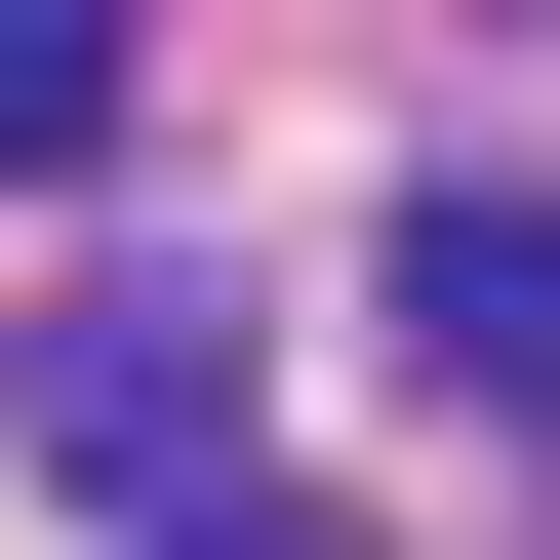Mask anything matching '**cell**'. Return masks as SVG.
I'll list each match as a JSON object with an SVG mask.
<instances>
[{
    "mask_svg": "<svg viewBox=\"0 0 560 560\" xmlns=\"http://www.w3.org/2000/svg\"><path fill=\"white\" fill-rule=\"evenodd\" d=\"M0 441L81 480V521H200V480H241V320H200V280H40V320H0Z\"/></svg>",
    "mask_w": 560,
    "mask_h": 560,
    "instance_id": "obj_1",
    "label": "cell"
},
{
    "mask_svg": "<svg viewBox=\"0 0 560 560\" xmlns=\"http://www.w3.org/2000/svg\"><path fill=\"white\" fill-rule=\"evenodd\" d=\"M361 280H400V361H441L480 441H560V200H480V161H441V200H400Z\"/></svg>",
    "mask_w": 560,
    "mask_h": 560,
    "instance_id": "obj_2",
    "label": "cell"
},
{
    "mask_svg": "<svg viewBox=\"0 0 560 560\" xmlns=\"http://www.w3.org/2000/svg\"><path fill=\"white\" fill-rule=\"evenodd\" d=\"M40 161H120V0H0V200Z\"/></svg>",
    "mask_w": 560,
    "mask_h": 560,
    "instance_id": "obj_3",
    "label": "cell"
}]
</instances>
